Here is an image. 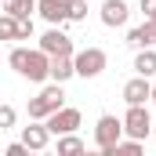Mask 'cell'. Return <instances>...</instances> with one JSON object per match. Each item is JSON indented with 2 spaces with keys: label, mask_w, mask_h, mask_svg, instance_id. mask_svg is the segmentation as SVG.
Instances as JSON below:
<instances>
[{
  "label": "cell",
  "mask_w": 156,
  "mask_h": 156,
  "mask_svg": "<svg viewBox=\"0 0 156 156\" xmlns=\"http://www.w3.org/2000/svg\"><path fill=\"white\" fill-rule=\"evenodd\" d=\"M0 40H18V18L15 15H0Z\"/></svg>",
  "instance_id": "e0dca14e"
},
{
  "label": "cell",
  "mask_w": 156,
  "mask_h": 156,
  "mask_svg": "<svg viewBox=\"0 0 156 156\" xmlns=\"http://www.w3.org/2000/svg\"><path fill=\"white\" fill-rule=\"evenodd\" d=\"M4 11H7V15H15V18H33L37 0H4Z\"/></svg>",
  "instance_id": "9a60e30c"
},
{
  "label": "cell",
  "mask_w": 156,
  "mask_h": 156,
  "mask_svg": "<svg viewBox=\"0 0 156 156\" xmlns=\"http://www.w3.org/2000/svg\"><path fill=\"white\" fill-rule=\"evenodd\" d=\"M153 138H156V120H153Z\"/></svg>",
  "instance_id": "cb8c5ba5"
},
{
  "label": "cell",
  "mask_w": 156,
  "mask_h": 156,
  "mask_svg": "<svg viewBox=\"0 0 156 156\" xmlns=\"http://www.w3.org/2000/svg\"><path fill=\"white\" fill-rule=\"evenodd\" d=\"M15 120H18L15 105H0V131H11V127H15Z\"/></svg>",
  "instance_id": "d6986e66"
},
{
  "label": "cell",
  "mask_w": 156,
  "mask_h": 156,
  "mask_svg": "<svg viewBox=\"0 0 156 156\" xmlns=\"http://www.w3.org/2000/svg\"><path fill=\"white\" fill-rule=\"evenodd\" d=\"M120 138H123V120L113 116V113L98 116V123H94V145L102 149V156H116L113 145H116Z\"/></svg>",
  "instance_id": "3957f363"
},
{
  "label": "cell",
  "mask_w": 156,
  "mask_h": 156,
  "mask_svg": "<svg viewBox=\"0 0 156 156\" xmlns=\"http://www.w3.org/2000/svg\"><path fill=\"white\" fill-rule=\"evenodd\" d=\"M62 105H66V91H62V83H55V80H51V83H44V87H40L37 98H29V105H26V109H29V120H47L55 109H62Z\"/></svg>",
  "instance_id": "7a4b0ae2"
},
{
  "label": "cell",
  "mask_w": 156,
  "mask_h": 156,
  "mask_svg": "<svg viewBox=\"0 0 156 156\" xmlns=\"http://www.w3.org/2000/svg\"><path fill=\"white\" fill-rule=\"evenodd\" d=\"M105 66H109V58H105V51L102 47H83V51H73V69H76V76L83 80H94L105 73Z\"/></svg>",
  "instance_id": "277c9868"
},
{
  "label": "cell",
  "mask_w": 156,
  "mask_h": 156,
  "mask_svg": "<svg viewBox=\"0 0 156 156\" xmlns=\"http://www.w3.org/2000/svg\"><path fill=\"white\" fill-rule=\"evenodd\" d=\"M87 18V0H69V22H83Z\"/></svg>",
  "instance_id": "ffe728a7"
},
{
  "label": "cell",
  "mask_w": 156,
  "mask_h": 156,
  "mask_svg": "<svg viewBox=\"0 0 156 156\" xmlns=\"http://www.w3.org/2000/svg\"><path fill=\"white\" fill-rule=\"evenodd\" d=\"M134 73H138V76H156V47H138V55H134Z\"/></svg>",
  "instance_id": "5bb4252c"
},
{
  "label": "cell",
  "mask_w": 156,
  "mask_h": 156,
  "mask_svg": "<svg viewBox=\"0 0 156 156\" xmlns=\"http://www.w3.org/2000/svg\"><path fill=\"white\" fill-rule=\"evenodd\" d=\"M87 145H83V138H76L73 131L69 134H58V156H73V153H83Z\"/></svg>",
  "instance_id": "2e32d148"
},
{
  "label": "cell",
  "mask_w": 156,
  "mask_h": 156,
  "mask_svg": "<svg viewBox=\"0 0 156 156\" xmlns=\"http://www.w3.org/2000/svg\"><path fill=\"white\" fill-rule=\"evenodd\" d=\"M40 51L51 55V58H55V55H73V40L62 33V26H51V29L40 37Z\"/></svg>",
  "instance_id": "52a82bcc"
},
{
  "label": "cell",
  "mask_w": 156,
  "mask_h": 156,
  "mask_svg": "<svg viewBox=\"0 0 156 156\" xmlns=\"http://www.w3.org/2000/svg\"><path fill=\"white\" fill-rule=\"evenodd\" d=\"M69 76H76V69H73V55H55V58H51V69H47V80L66 83Z\"/></svg>",
  "instance_id": "7c38bea8"
},
{
  "label": "cell",
  "mask_w": 156,
  "mask_h": 156,
  "mask_svg": "<svg viewBox=\"0 0 156 156\" xmlns=\"http://www.w3.org/2000/svg\"><path fill=\"white\" fill-rule=\"evenodd\" d=\"M22 142H26V149H29V153H44V149H47V142H51L47 123H44V120H33L29 127H22Z\"/></svg>",
  "instance_id": "30bf717a"
},
{
  "label": "cell",
  "mask_w": 156,
  "mask_h": 156,
  "mask_svg": "<svg viewBox=\"0 0 156 156\" xmlns=\"http://www.w3.org/2000/svg\"><path fill=\"white\" fill-rule=\"evenodd\" d=\"M127 18H131L127 0H105V4H102V26L116 29V26H127Z\"/></svg>",
  "instance_id": "8fae6325"
},
{
  "label": "cell",
  "mask_w": 156,
  "mask_h": 156,
  "mask_svg": "<svg viewBox=\"0 0 156 156\" xmlns=\"http://www.w3.org/2000/svg\"><path fill=\"white\" fill-rule=\"evenodd\" d=\"M113 153L116 156H138L142 153V142H138V138H120L116 145H113Z\"/></svg>",
  "instance_id": "ac0fdd59"
},
{
  "label": "cell",
  "mask_w": 156,
  "mask_h": 156,
  "mask_svg": "<svg viewBox=\"0 0 156 156\" xmlns=\"http://www.w3.org/2000/svg\"><path fill=\"white\" fill-rule=\"evenodd\" d=\"M7 62H11V69L18 73V76L33 80V83H44L47 80V69H51V55H44V51H29V47H15L11 55H7Z\"/></svg>",
  "instance_id": "6da1fadb"
},
{
  "label": "cell",
  "mask_w": 156,
  "mask_h": 156,
  "mask_svg": "<svg viewBox=\"0 0 156 156\" xmlns=\"http://www.w3.org/2000/svg\"><path fill=\"white\" fill-rule=\"evenodd\" d=\"M123 134L138 138V142H145L153 134V116H149L145 105H127V113H123Z\"/></svg>",
  "instance_id": "5b68a950"
},
{
  "label": "cell",
  "mask_w": 156,
  "mask_h": 156,
  "mask_svg": "<svg viewBox=\"0 0 156 156\" xmlns=\"http://www.w3.org/2000/svg\"><path fill=\"white\" fill-rule=\"evenodd\" d=\"M44 123H47V131H51V134H69V131H76V127H80V109L62 105V109H55Z\"/></svg>",
  "instance_id": "8992f818"
},
{
  "label": "cell",
  "mask_w": 156,
  "mask_h": 156,
  "mask_svg": "<svg viewBox=\"0 0 156 156\" xmlns=\"http://www.w3.org/2000/svg\"><path fill=\"white\" fill-rule=\"evenodd\" d=\"M37 11L47 26H66L69 22V0H37Z\"/></svg>",
  "instance_id": "ba28073f"
},
{
  "label": "cell",
  "mask_w": 156,
  "mask_h": 156,
  "mask_svg": "<svg viewBox=\"0 0 156 156\" xmlns=\"http://www.w3.org/2000/svg\"><path fill=\"white\" fill-rule=\"evenodd\" d=\"M138 11L145 15V22H156V0H142V4H138Z\"/></svg>",
  "instance_id": "44dd1931"
},
{
  "label": "cell",
  "mask_w": 156,
  "mask_h": 156,
  "mask_svg": "<svg viewBox=\"0 0 156 156\" xmlns=\"http://www.w3.org/2000/svg\"><path fill=\"white\" fill-rule=\"evenodd\" d=\"M149 102H156V83H153V94H149Z\"/></svg>",
  "instance_id": "603a6c76"
},
{
  "label": "cell",
  "mask_w": 156,
  "mask_h": 156,
  "mask_svg": "<svg viewBox=\"0 0 156 156\" xmlns=\"http://www.w3.org/2000/svg\"><path fill=\"white\" fill-rule=\"evenodd\" d=\"M127 44L131 47H156V22H142L138 29H131Z\"/></svg>",
  "instance_id": "4fadbf2b"
},
{
  "label": "cell",
  "mask_w": 156,
  "mask_h": 156,
  "mask_svg": "<svg viewBox=\"0 0 156 156\" xmlns=\"http://www.w3.org/2000/svg\"><path fill=\"white\" fill-rule=\"evenodd\" d=\"M4 153H7V156H26L29 149H26V142H11V145H7Z\"/></svg>",
  "instance_id": "7402d4cb"
},
{
  "label": "cell",
  "mask_w": 156,
  "mask_h": 156,
  "mask_svg": "<svg viewBox=\"0 0 156 156\" xmlns=\"http://www.w3.org/2000/svg\"><path fill=\"white\" fill-rule=\"evenodd\" d=\"M149 94H153V83H149V76H134L123 83V102L127 105H145L149 102Z\"/></svg>",
  "instance_id": "9c48e42d"
}]
</instances>
